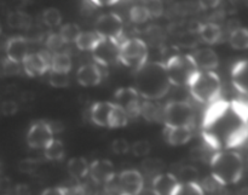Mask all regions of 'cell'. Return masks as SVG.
<instances>
[{
  "label": "cell",
  "mask_w": 248,
  "mask_h": 195,
  "mask_svg": "<svg viewBox=\"0 0 248 195\" xmlns=\"http://www.w3.org/2000/svg\"><path fill=\"white\" fill-rule=\"evenodd\" d=\"M72 58L65 52H56L50 58V70L58 73H69L72 69Z\"/></svg>",
  "instance_id": "484cf974"
},
{
  "label": "cell",
  "mask_w": 248,
  "mask_h": 195,
  "mask_svg": "<svg viewBox=\"0 0 248 195\" xmlns=\"http://www.w3.org/2000/svg\"><path fill=\"white\" fill-rule=\"evenodd\" d=\"M189 91L191 96L200 103H208L219 98L222 81L213 70H199L189 82Z\"/></svg>",
  "instance_id": "277c9868"
},
{
  "label": "cell",
  "mask_w": 248,
  "mask_h": 195,
  "mask_svg": "<svg viewBox=\"0 0 248 195\" xmlns=\"http://www.w3.org/2000/svg\"><path fill=\"white\" fill-rule=\"evenodd\" d=\"M102 40H103V36L99 35L96 31L81 32L75 40V45L81 51H93Z\"/></svg>",
  "instance_id": "603a6c76"
},
{
  "label": "cell",
  "mask_w": 248,
  "mask_h": 195,
  "mask_svg": "<svg viewBox=\"0 0 248 195\" xmlns=\"http://www.w3.org/2000/svg\"><path fill=\"white\" fill-rule=\"evenodd\" d=\"M0 195H5V194H0Z\"/></svg>",
  "instance_id": "681fc988"
},
{
  "label": "cell",
  "mask_w": 248,
  "mask_h": 195,
  "mask_svg": "<svg viewBox=\"0 0 248 195\" xmlns=\"http://www.w3.org/2000/svg\"><path fill=\"white\" fill-rule=\"evenodd\" d=\"M81 33V29L78 24L75 23H65L61 27L60 29V35L63 39L65 44L69 43H75V40L78 39V36Z\"/></svg>",
  "instance_id": "4dcf8cb0"
},
{
  "label": "cell",
  "mask_w": 248,
  "mask_h": 195,
  "mask_svg": "<svg viewBox=\"0 0 248 195\" xmlns=\"http://www.w3.org/2000/svg\"><path fill=\"white\" fill-rule=\"evenodd\" d=\"M90 119L99 128L119 129L128 124L127 113L114 102H94L90 109Z\"/></svg>",
  "instance_id": "5b68a950"
},
{
  "label": "cell",
  "mask_w": 248,
  "mask_h": 195,
  "mask_svg": "<svg viewBox=\"0 0 248 195\" xmlns=\"http://www.w3.org/2000/svg\"><path fill=\"white\" fill-rule=\"evenodd\" d=\"M219 2L220 0H199V5L203 10L215 9V7H217L219 5Z\"/></svg>",
  "instance_id": "ee69618b"
},
{
  "label": "cell",
  "mask_w": 248,
  "mask_h": 195,
  "mask_svg": "<svg viewBox=\"0 0 248 195\" xmlns=\"http://www.w3.org/2000/svg\"><path fill=\"white\" fill-rule=\"evenodd\" d=\"M193 58L199 70H213L218 67L219 58L212 49H200L193 53Z\"/></svg>",
  "instance_id": "44dd1931"
},
{
  "label": "cell",
  "mask_w": 248,
  "mask_h": 195,
  "mask_svg": "<svg viewBox=\"0 0 248 195\" xmlns=\"http://www.w3.org/2000/svg\"><path fill=\"white\" fill-rule=\"evenodd\" d=\"M142 166L149 174H160V171L164 169V162L153 158V159H145L142 162Z\"/></svg>",
  "instance_id": "74e56055"
},
{
  "label": "cell",
  "mask_w": 248,
  "mask_h": 195,
  "mask_svg": "<svg viewBox=\"0 0 248 195\" xmlns=\"http://www.w3.org/2000/svg\"><path fill=\"white\" fill-rule=\"evenodd\" d=\"M147 7L148 12L150 15V18L152 17H160L164 12V5H162L161 0H148L147 5H144Z\"/></svg>",
  "instance_id": "ab89813d"
},
{
  "label": "cell",
  "mask_w": 248,
  "mask_h": 195,
  "mask_svg": "<svg viewBox=\"0 0 248 195\" xmlns=\"http://www.w3.org/2000/svg\"><path fill=\"white\" fill-rule=\"evenodd\" d=\"M65 195H87V193L85 191L84 186L78 184V186L65 187Z\"/></svg>",
  "instance_id": "7bdbcfd3"
},
{
  "label": "cell",
  "mask_w": 248,
  "mask_h": 195,
  "mask_svg": "<svg viewBox=\"0 0 248 195\" xmlns=\"http://www.w3.org/2000/svg\"><path fill=\"white\" fill-rule=\"evenodd\" d=\"M130 152L136 158H145L152 152V145L147 140H138L131 145Z\"/></svg>",
  "instance_id": "d6a6232c"
},
{
  "label": "cell",
  "mask_w": 248,
  "mask_h": 195,
  "mask_svg": "<svg viewBox=\"0 0 248 195\" xmlns=\"http://www.w3.org/2000/svg\"><path fill=\"white\" fill-rule=\"evenodd\" d=\"M167 77L171 85L174 86H186L189 85L194 75L199 72L191 55H176L170 58L165 65Z\"/></svg>",
  "instance_id": "8992f818"
},
{
  "label": "cell",
  "mask_w": 248,
  "mask_h": 195,
  "mask_svg": "<svg viewBox=\"0 0 248 195\" xmlns=\"http://www.w3.org/2000/svg\"><path fill=\"white\" fill-rule=\"evenodd\" d=\"M0 112L2 113V115L12 116L18 112V104L15 101L7 99V101H4L1 103V106H0Z\"/></svg>",
  "instance_id": "b9f144b4"
},
{
  "label": "cell",
  "mask_w": 248,
  "mask_h": 195,
  "mask_svg": "<svg viewBox=\"0 0 248 195\" xmlns=\"http://www.w3.org/2000/svg\"><path fill=\"white\" fill-rule=\"evenodd\" d=\"M16 194L17 195H31V191H29V188L27 186H24V184H21V186H18L16 188Z\"/></svg>",
  "instance_id": "7dc6e473"
},
{
  "label": "cell",
  "mask_w": 248,
  "mask_h": 195,
  "mask_svg": "<svg viewBox=\"0 0 248 195\" xmlns=\"http://www.w3.org/2000/svg\"><path fill=\"white\" fill-rule=\"evenodd\" d=\"M148 46L142 39L132 38L121 41L119 51V62L125 67L137 72L148 62Z\"/></svg>",
  "instance_id": "52a82bcc"
},
{
  "label": "cell",
  "mask_w": 248,
  "mask_h": 195,
  "mask_svg": "<svg viewBox=\"0 0 248 195\" xmlns=\"http://www.w3.org/2000/svg\"><path fill=\"white\" fill-rule=\"evenodd\" d=\"M68 174L75 179H84L89 176L90 164L87 159L82 157H75L68 162L67 164Z\"/></svg>",
  "instance_id": "7402d4cb"
},
{
  "label": "cell",
  "mask_w": 248,
  "mask_h": 195,
  "mask_svg": "<svg viewBox=\"0 0 248 195\" xmlns=\"http://www.w3.org/2000/svg\"><path fill=\"white\" fill-rule=\"evenodd\" d=\"M171 82L164 63H145L136 72V90L145 99H159L170 91Z\"/></svg>",
  "instance_id": "7a4b0ae2"
},
{
  "label": "cell",
  "mask_w": 248,
  "mask_h": 195,
  "mask_svg": "<svg viewBox=\"0 0 248 195\" xmlns=\"http://www.w3.org/2000/svg\"><path fill=\"white\" fill-rule=\"evenodd\" d=\"M130 18L133 23L140 24L147 22L150 18V15L144 5H136L130 10Z\"/></svg>",
  "instance_id": "e575fe53"
},
{
  "label": "cell",
  "mask_w": 248,
  "mask_h": 195,
  "mask_svg": "<svg viewBox=\"0 0 248 195\" xmlns=\"http://www.w3.org/2000/svg\"><path fill=\"white\" fill-rule=\"evenodd\" d=\"M48 82L51 86L56 87V89H63L67 87L70 84L69 74L68 73H58L50 70V75H48Z\"/></svg>",
  "instance_id": "836d02e7"
},
{
  "label": "cell",
  "mask_w": 248,
  "mask_h": 195,
  "mask_svg": "<svg viewBox=\"0 0 248 195\" xmlns=\"http://www.w3.org/2000/svg\"><path fill=\"white\" fill-rule=\"evenodd\" d=\"M94 28V31L103 38L123 41L121 39L124 34V22L119 15L113 12L102 15L97 18Z\"/></svg>",
  "instance_id": "9c48e42d"
},
{
  "label": "cell",
  "mask_w": 248,
  "mask_h": 195,
  "mask_svg": "<svg viewBox=\"0 0 248 195\" xmlns=\"http://www.w3.org/2000/svg\"><path fill=\"white\" fill-rule=\"evenodd\" d=\"M199 35L202 39L203 43L213 45L222 39V29L218 24L208 22L199 27Z\"/></svg>",
  "instance_id": "cb8c5ba5"
},
{
  "label": "cell",
  "mask_w": 248,
  "mask_h": 195,
  "mask_svg": "<svg viewBox=\"0 0 248 195\" xmlns=\"http://www.w3.org/2000/svg\"><path fill=\"white\" fill-rule=\"evenodd\" d=\"M39 166H40V162L38 159H33V158H27L18 162L19 171L27 175L34 174L39 169Z\"/></svg>",
  "instance_id": "d590c367"
},
{
  "label": "cell",
  "mask_w": 248,
  "mask_h": 195,
  "mask_svg": "<svg viewBox=\"0 0 248 195\" xmlns=\"http://www.w3.org/2000/svg\"><path fill=\"white\" fill-rule=\"evenodd\" d=\"M22 67L28 77H41L50 70V58L43 52L28 53L22 62Z\"/></svg>",
  "instance_id": "2e32d148"
},
{
  "label": "cell",
  "mask_w": 248,
  "mask_h": 195,
  "mask_svg": "<svg viewBox=\"0 0 248 195\" xmlns=\"http://www.w3.org/2000/svg\"><path fill=\"white\" fill-rule=\"evenodd\" d=\"M64 145H63L62 141L57 140V138H53L50 142V145L44 149V155L50 162H60V160L64 158Z\"/></svg>",
  "instance_id": "83f0119b"
},
{
  "label": "cell",
  "mask_w": 248,
  "mask_h": 195,
  "mask_svg": "<svg viewBox=\"0 0 248 195\" xmlns=\"http://www.w3.org/2000/svg\"><path fill=\"white\" fill-rule=\"evenodd\" d=\"M131 145L128 143L127 140L125 138H116L111 142L110 149L114 154L116 155H125L130 152Z\"/></svg>",
  "instance_id": "8d00e7d4"
},
{
  "label": "cell",
  "mask_w": 248,
  "mask_h": 195,
  "mask_svg": "<svg viewBox=\"0 0 248 195\" xmlns=\"http://www.w3.org/2000/svg\"><path fill=\"white\" fill-rule=\"evenodd\" d=\"M165 140L170 146L178 147L184 146L193 137V128L189 126H177V128H169L165 126L164 130Z\"/></svg>",
  "instance_id": "d6986e66"
},
{
  "label": "cell",
  "mask_w": 248,
  "mask_h": 195,
  "mask_svg": "<svg viewBox=\"0 0 248 195\" xmlns=\"http://www.w3.org/2000/svg\"><path fill=\"white\" fill-rule=\"evenodd\" d=\"M230 46L235 50H247L248 49V29L237 27L230 33L229 36Z\"/></svg>",
  "instance_id": "4316f807"
},
{
  "label": "cell",
  "mask_w": 248,
  "mask_h": 195,
  "mask_svg": "<svg viewBox=\"0 0 248 195\" xmlns=\"http://www.w3.org/2000/svg\"><path fill=\"white\" fill-rule=\"evenodd\" d=\"M103 80V73H102L99 65L94 63H87L81 65L77 72V81L81 86L91 87L97 86Z\"/></svg>",
  "instance_id": "e0dca14e"
},
{
  "label": "cell",
  "mask_w": 248,
  "mask_h": 195,
  "mask_svg": "<svg viewBox=\"0 0 248 195\" xmlns=\"http://www.w3.org/2000/svg\"><path fill=\"white\" fill-rule=\"evenodd\" d=\"M181 183H186V182H196L198 179V170L193 166H184L181 169Z\"/></svg>",
  "instance_id": "f35d334b"
},
{
  "label": "cell",
  "mask_w": 248,
  "mask_h": 195,
  "mask_svg": "<svg viewBox=\"0 0 248 195\" xmlns=\"http://www.w3.org/2000/svg\"><path fill=\"white\" fill-rule=\"evenodd\" d=\"M90 1L97 6H110V5L116 4L119 0H90Z\"/></svg>",
  "instance_id": "bcb514c9"
},
{
  "label": "cell",
  "mask_w": 248,
  "mask_h": 195,
  "mask_svg": "<svg viewBox=\"0 0 248 195\" xmlns=\"http://www.w3.org/2000/svg\"><path fill=\"white\" fill-rule=\"evenodd\" d=\"M29 53V44L28 39L24 36L17 35L12 36L6 41L5 45V55L6 60L16 65H22L24 58Z\"/></svg>",
  "instance_id": "9a60e30c"
},
{
  "label": "cell",
  "mask_w": 248,
  "mask_h": 195,
  "mask_svg": "<svg viewBox=\"0 0 248 195\" xmlns=\"http://www.w3.org/2000/svg\"><path fill=\"white\" fill-rule=\"evenodd\" d=\"M172 195H205V192L198 182H186L179 183Z\"/></svg>",
  "instance_id": "1f68e13d"
},
{
  "label": "cell",
  "mask_w": 248,
  "mask_h": 195,
  "mask_svg": "<svg viewBox=\"0 0 248 195\" xmlns=\"http://www.w3.org/2000/svg\"><path fill=\"white\" fill-rule=\"evenodd\" d=\"M120 195H125V194H120Z\"/></svg>",
  "instance_id": "f907efd6"
},
{
  "label": "cell",
  "mask_w": 248,
  "mask_h": 195,
  "mask_svg": "<svg viewBox=\"0 0 248 195\" xmlns=\"http://www.w3.org/2000/svg\"><path fill=\"white\" fill-rule=\"evenodd\" d=\"M179 183L181 182L174 175L169 172H160L153 179V193L155 195H172Z\"/></svg>",
  "instance_id": "ac0fdd59"
},
{
  "label": "cell",
  "mask_w": 248,
  "mask_h": 195,
  "mask_svg": "<svg viewBox=\"0 0 248 195\" xmlns=\"http://www.w3.org/2000/svg\"><path fill=\"white\" fill-rule=\"evenodd\" d=\"M64 44L65 43L63 41V39L61 38L60 34L52 33L47 36V39H46V46H47V49L51 51H55V52H57Z\"/></svg>",
  "instance_id": "60d3db41"
},
{
  "label": "cell",
  "mask_w": 248,
  "mask_h": 195,
  "mask_svg": "<svg viewBox=\"0 0 248 195\" xmlns=\"http://www.w3.org/2000/svg\"><path fill=\"white\" fill-rule=\"evenodd\" d=\"M41 18H43L44 24L50 27V28H55L62 23V14L56 7H47V9L44 10Z\"/></svg>",
  "instance_id": "f546056e"
},
{
  "label": "cell",
  "mask_w": 248,
  "mask_h": 195,
  "mask_svg": "<svg viewBox=\"0 0 248 195\" xmlns=\"http://www.w3.org/2000/svg\"><path fill=\"white\" fill-rule=\"evenodd\" d=\"M1 32H2V24L1 22H0V34H1Z\"/></svg>",
  "instance_id": "c3c4849f"
},
{
  "label": "cell",
  "mask_w": 248,
  "mask_h": 195,
  "mask_svg": "<svg viewBox=\"0 0 248 195\" xmlns=\"http://www.w3.org/2000/svg\"><path fill=\"white\" fill-rule=\"evenodd\" d=\"M114 103L127 113L128 118H137L140 115V95L136 87H120L114 94Z\"/></svg>",
  "instance_id": "30bf717a"
},
{
  "label": "cell",
  "mask_w": 248,
  "mask_h": 195,
  "mask_svg": "<svg viewBox=\"0 0 248 195\" xmlns=\"http://www.w3.org/2000/svg\"><path fill=\"white\" fill-rule=\"evenodd\" d=\"M53 131L51 124L46 121H35L27 132V145L33 149H45L53 140Z\"/></svg>",
  "instance_id": "8fae6325"
},
{
  "label": "cell",
  "mask_w": 248,
  "mask_h": 195,
  "mask_svg": "<svg viewBox=\"0 0 248 195\" xmlns=\"http://www.w3.org/2000/svg\"><path fill=\"white\" fill-rule=\"evenodd\" d=\"M121 41L114 39L103 38V40L97 45V48L92 51L94 62L102 67H108L119 62V51H120Z\"/></svg>",
  "instance_id": "7c38bea8"
},
{
  "label": "cell",
  "mask_w": 248,
  "mask_h": 195,
  "mask_svg": "<svg viewBox=\"0 0 248 195\" xmlns=\"http://www.w3.org/2000/svg\"><path fill=\"white\" fill-rule=\"evenodd\" d=\"M212 179L220 186L235 184L244 175V160L239 153L234 150H218L211 159Z\"/></svg>",
  "instance_id": "3957f363"
},
{
  "label": "cell",
  "mask_w": 248,
  "mask_h": 195,
  "mask_svg": "<svg viewBox=\"0 0 248 195\" xmlns=\"http://www.w3.org/2000/svg\"><path fill=\"white\" fill-rule=\"evenodd\" d=\"M6 22L10 28L14 29H28L31 27V17L21 10L10 12L6 17Z\"/></svg>",
  "instance_id": "d4e9b609"
},
{
  "label": "cell",
  "mask_w": 248,
  "mask_h": 195,
  "mask_svg": "<svg viewBox=\"0 0 248 195\" xmlns=\"http://www.w3.org/2000/svg\"><path fill=\"white\" fill-rule=\"evenodd\" d=\"M91 181L97 184H109L115 179V167L108 159H97L90 164Z\"/></svg>",
  "instance_id": "5bb4252c"
},
{
  "label": "cell",
  "mask_w": 248,
  "mask_h": 195,
  "mask_svg": "<svg viewBox=\"0 0 248 195\" xmlns=\"http://www.w3.org/2000/svg\"><path fill=\"white\" fill-rule=\"evenodd\" d=\"M162 121L165 126L177 128V126L194 125V112L189 103L184 101H172L162 109Z\"/></svg>",
  "instance_id": "ba28073f"
},
{
  "label": "cell",
  "mask_w": 248,
  "mask_h": 195,
  "mask_svg": "<svg viewBox=\"0 0 248 195\" xmlns=\"http://www.w3.org/2000/svg\"><path fill=\"white\" fill-rule=\"evenodd\" d=\"M232 81L240 94L248 95V60L235 63L232 69Z\"/></svg>",
  "instance_id": "ffe728a7"
},
{
  "label": "cell",
  "mask_w": 248,
  "mask_h": 195,
  "mask_svg": "<svg viewBox=\"0 0 248 195\" xmlns=\"http://www.w3.org/2000/svg\"><path fill=\"white\" fill-rule=\"evenodd\" d=\"M41 195H65V187H51L45 189Z\"/></svg>",
  "instance_id": "f6af8a7d"
},
{
  "label": "cell",
  "mask_w": 248,
  "mask_h": 195,
  "mask_svg": "<svg viewBox=\"0 0 248 195\" xmlns=\"http://www.w3.org/2000/svg\"><path fill=\"white\" fill-rule=\"evenodd\" d=\"M118 186L121 194L140 195L144 188V179L137 170H125L119 175Z\"/></svg>",
  "instance_id": "4fadbf2b"
},
{
  "label": "cell",
  "mask_w": 248,
  "mask_h": 195,
  "mask_svg": "<svg viewBox=\"0 0 248 195\" xmlns=\"http://www.w3.org/2000/svg\"><path fill=\"white\" fill-rule=\"evenodd\" d=\"M140 115L148 121H160L162 120V109L153 102H144L140 106Z\"/></svg>",
  "instance_id": "f1b7e54d"
},
{
  "label": "cell",
  "mask_w": 248,
  "mask_h": 195,
  "mask_svg": "<svg viewBox=\"0 0 248 195\" xmlns=\"http://www.w3.org/2000/svg\"><path fill=\"white\" fill-rule=\"evenodd\" d=\"M202 138L216 150L232 149L248 138V103L219 99L206 111L201 125Z\"/></svg>",
  "instance_id": "6da1fadb"
}]
</instances>
